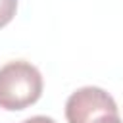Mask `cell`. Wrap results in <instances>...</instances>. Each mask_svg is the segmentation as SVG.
Segmentation results:
<instances>
[{"label":"cell","instance_id":"5","mask_svg":"<svg viewBox=\"0 0 123 123\" xmlns=\"http://www.w3.org/2000/svg\"><path fill=\"white\" fill-rule=\"evenodd\" d=\"M21 123H56L52 117H46V115H35V117H29Z\"/></svg>","mask_w":123,"mask_h":123},{"label":"cell","instance_id":"1","mask_svg":"<svg viewBox=\"0 0 123 123\" xmlns=\"http://www.w3.org/2000/svg\"><path fill=\"white\" fill-rule=\"evenodd\" d=\"M42 94L40 71L25 62L15 60L0 67V108L8 111L33 106Z\"/></svg>","mask_w":123,"mask_h":123},{"label":"cell","instance_id":"4","mask_svg":"<svg viewBox=\"0 0 123 123\" xmlns=\"http://www.w3.org/2000/svg\"><path fill=\"white\" fill-rule=\"evenodd\" d=\"M92 123H123V121H121L119 113H104V115L96 117Z\"/></svg>","mask_w":123,"mask_h":123},{"label":"cell","instance_id":"2","mask_svg":"<svg viewBox=\"0 0 123 123\" xmlns=\"http://www.w3.org/2000/svg\"><path fill=\"white\" fill-rule=\"evenodd\" d=\"M104 113H117V104L100 86L77 88L65 102L67 123H92Z\"/></svg>","mask_w":123,"mask_h":123},{"label":"cell","instance_id":"3","mask_svg":"<svg viewBox=\"0 0 123 123\" xmlns=\"http://www.w3.org/2000/svg\"><path fill=\"white\" fill-rule=\"evenodd\" d=\"M17 10V0H0V29L6 27Z\"/></svg>","mask_w":123,"mask_h":123}]
</instances>
